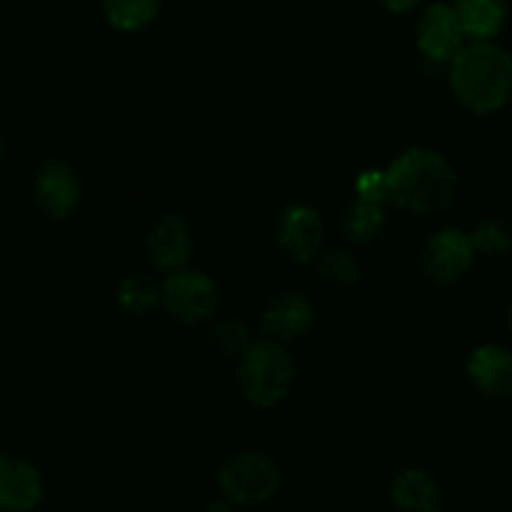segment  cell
Returning <instances> with one entry per match:
<instances>
[{
    "mask_svg": "<svg viewBox=\"0 0 512 512\" xmlns=\"http://www.w3.org/2000/svg\"><path fill=\"white\" fill-rule=\"evenodd\" d=\"M452 91L475 113H492L512 93V56L490 41H475L452 58Z\"/></svg>",
    "mask_w": 512,
    "mask_h": 512,
    "instance_id": "obj_1",
    "label": "cell"
},
{
    "mask_svg": "<svg viewBox=\"0 0 512 512\" xmlns=\"http://www.w3.org/2000/svg\"><path fill=\"white\" fill-rule=\"evenodd\" d=\"M384 174L390 186V199L402 209L430 214L447 209L455 201L457 176L435 151H405Z\"/></svg>",
    "mask_w": 512,
    "mask_h": 512,
    "instance_id": "obj_2",
    "label": "cell"
},
{
    "mask_svg": "<svg viewBox=\"0 0 512 512\" xmlns=\"http://www.w3.org/2000/svg\"><path fill=\"white\" fill-rule=\"evenodd\" d=\"M239 384L246 400L256 407H274L289 395L294 384V364L279 342L251 344L241 357Z\"/></svg>",
    "mask_w": 512,
    "mask_h": 512,
    "instance_id": "obj_3",
    "label": "cell"
},
{
    "mask_svg": "<svg viewBox=\"0 0 512 512\" xmlns=\"http://www.w3.org/2000/svg\"><path fill=\"white\" fill-rule=\"evenodd\" d=\"M282 472L267 455H239L219 472L221 492L236 505H259L279 490Z\"/></svg>",
    "mask_w": 512,
    "mask_h": 512,
    "instance_id": "obj_4",
    "label": "cell"
},
{
    "mask_svg": "<svg viewBox=\"0 0 512 512\" xmlns=\"http://www.w3.org/2000/svg\"><path fill=\"white\" fill-rule=\"evenodd\" d=\"M161 302L181 322H204L219 307V292L206 274L179 269L161 287Z\"/></svg>",
    "mask_w": 512,
    "mask_h": 512,
    "instance_id": "obj_5",
    "label": "cell"
},
{
    "mask_svg": "<svg viewBox=\"0 0 512 512\" xmlns=\"http://www.w3.org/2000/svg\"><path fill=\"white\" fill-rule=\"evenodd\" d=\"M465 43V31L457 18V11L445 3H435L422 13L417 23V46L422 56H427L435 63H445L462 51Z\"/></svg>",
    "mask_w": 512,
    "mask_h": 512,
    "instance_id": "obj_6",
    "label": "cell"
},
{
    "mask_svg": "<svg viewBox=\"0 0 512 512\" xmlns=\"http://www.w3.org/2000/svg\"><path fill=\"white\" fill-rule=\"evenodd\" d=\"M472 246L470 236L457 229H442L430 239L425 249V272L437 284H452L472 267Z\"/></svg>",
    "mask_w": 512,
    "mask_h": 512,
    "instance_id": "obj_7",
    "label": "cell"
},
{
    "mask_svg": "<svg viewBox=\"0 0 512 512\" xmlns=\"http://www.w3.org/2000/svg\"><path fill=\"white\" fill-rule=\"evenodd\" d=\"M191 251H194V239H191L189 224L181 216H164L161 221H156L146 239L149 262L166 272H179L181 267H186Z\"/></svg>",
    "mask_w": 512,
    "mask_h": 512,
    "instance_id": "obj_8",
    "label": "cell"
},
{
    "mask_svg": "<svg viewBox=\"0 0 512 512\" xmlns=\"http://www.w3.org/2000/svg\"><path fill=\"white\" fill-rule=\"evenodd\" d=\"M277 236L289 256H294L299 262H309V259L319 256V249H322V219L309 206H289L279 219Z\"/></svg>",
    "mask_w": 512,
    "mask_h": 512,
    "instance_id": "obj_9",
    "label": "cell"
},
{
    "mask_svg": "<svg viewBox=\"0 0 512 512\" xmlns=\"http://www.w3.org/2000/svg\"><path fill=\"white\" fill-rule=\"evenodd\" d=\"M41 475L26 460L0 455V510L26 512L41 502Z\"/></svg>",
    "mask_w": 512,
    "mask_h": 512,
    "instance_id": "obj_10",
    "label": "cell"
},
{
    "mask_svg": "<svg viewBox=\"0 0 512 512\" xmlns=\"http://www.w3.org/2000/svg\"><path fill=\"white\" fill-rule=\"evenodd\" d=\"M38 204L53 216V219H66L76 209L81 199V181L78 174L63 161H48L38 171L36 179Z\"/></svg>",
    "mask_w": 512,
    "mask_h": 512,
    "instance_id": "obj_11",
    "label": "cell"
},
{
    "mask_svg": "<svg viewBox=\"0 0 512 512\" xmlns=\"http://www.w3.org/2000/svg\"><path fill=\"white\" fill-rule=\"evenodd\" d=\"M472 382L477 390L490 397H510L512 395V352L500 344H487L480 347L470 357L467 364Z\"/></svg>",
    "mask_w": 512,
    "mask_h": 512,
    "instance_id": "obj_12",
    "label": "cell"
},
{
    "mask_svg": "<svg viewBox=\"0 0 512 512\" xmlns=\"http://www.w3.org/2000/svg\"><path fill=\"white\" fill-rule=\"evenodd\" d=\"M312 322V304L302 294H282L264 312L262 329L267 337H272V342H287L307 332Z\"/></svg>",
    "mask_w": 512,
    "mask_h": 512,
    "instance_id": "obj_13",
    "label": "cell"
},
{
    "mask_svg": "<svg viewBox=\"0 0 512 512\" xmlns=\"http://www.w3.org/2000/svg\"><path fill=\"white\" fill-rule=\"evenodd\" d=\"M455 11L465 36L475 41H490L507 23V0H457Z\"/></svg>",
    "mask_w": 512,
    "mask_h": 512,
    "instance_id": "obj_14",
    "label": "cell"
},
{
    "mask_svg": "<svg viewBox=\"0 0 512 512\" xmlns=\"http://www.w3.org/2000/svg\"><path fill=\"white\" fill-rule=\"evenodd\" d=\"M392 500L405 512H440L442 492L427 472L405 470L392 485Z\"/></svg>",
    "mask_w": 512,
    "mask_h": 512,
    "instance_id": "obj_15",
    "label": "cell"
},
{
    "mask_svg": "<svg viewBox=\"0 0 512 512\" xmlns=\"http://www.w3.org/2000/svg\"><path fill=\"white\" fill-rule=\"evenodd\" d=\"M161 0H103V13L118 31H141L159 16Z\"/></svg>",
    "mask_w": 512,
    "mask_h": 512,
    "instance_id": "obj_16",
    "label": "cell"
},
{
    "mask_svg": "<svg viewBox=\"0 0 512 512\" xmlns=\"http://www.w3.org/2000/svg\"><path fill=\"white\" fill-rule=\"evenodd\" d=\"M384 209L382 204L357 199L344 214V234L352 241H369L382 231Z\"/></svg>",
    "mask_w": 512,
    "mask_h": 512,
    "instance_id": "obj_17",
    "label": "cell"
},
{
    "mask_svg": "<svg viewBox=\"0 0 512 512\" xmlns=\"http://www.w3.org/2000/svg\"><path fill=\"white\" fill-rule=\"evenodd\" d=\"M161 299V289L151 282L149 277H128L123 279L121 287H118V304H121L126 312H149L156 302Z\"/></svg>",
    "mask_w": 512,
    "mask_h": 512,
    "instance_id": "obj_18",
    "label": "cell"
},
{
    "mask_svg": "<svg viewBox=\"0 0 512 512\" xmlns=\"http://www.w3.org/2000/svg\"><path fill=\"white\" fill-rule=\"evenodd\" d=\"M470 241L472 246H475V251H480V254H505V251L512 249V229L505 221H482V224L472 231Z\"/></svg>",
    "mask_w": 512,
    "mask_h": 512,
    "instance_id": "obj_19",
    "label": "cell"
},
{
    "mask_svg": "<svg viewBox=\"0 0 512 512\" xmlns=\"http://www.w3.org/2000/svg\"><path fill=\"white\" fill-rule=\"evenodd\" d=\"M319 274H322L327 282L339 284V287H347V284L357 282L359 267L347 251H327V254L319 256Z\"/></svg>",
    "mask_w": 512,
    "mask_h": 512,
    "instance_id": "obj_20",
    "label": "cell"
},
{
    "mask_svg": "<svg viewBox=\"0 0 512 512\" xmlns=\"http://www.w3.org/2000/svg\"><path fill=\"white\" fill-rule=\"evenodd\" d=\"M216 342H219V347L224 349V352L241 354V357H244L246 349L251 347L246 327L241 322H234V319L219 324V329H216Z\"/></svg>",
    "mask_w": 512,
    "mask_h": 512,
    "instance_id": "obj_21",
    "label": "cell"
},
{
    "mask_svg": "<svg viewBox=\"0 0 512 512\" xmlns=\"http://www.w3.org/2000/svg\"><path fill=\"white\" fill-rule=\"evenodd\" d=\"M357 199L372 201V204H384V201L390 199L387 174H382V171H364L357 179Z\"/></svg>",
    "mask_w": 512,
    "mask_h": 512,
    "instance_id": "obj_22",
    "label": "cell"
},
{
    "mask_svg": "<svg viewBox=\"0 0 512 512\" xmlns=\"http://www.w3.org/2000/svg\"><path fill=\"white\" fill-rule=\"evenodd\" d=\"M379 3H382V6L392 13H405V11H410V8H415L420 0H379Z\"/></svg>",
    "mask_w": 512,
    "mask_h": 512,
    "instance_id": "obj_23",
    "label": "cell"
},
{
    "mask_svg": "<svg viewBox=\"0 0 512 512\" xmlns=\"http://www.w3.org/2000/svg\"><path fill=\"white\" fill-rule=\"evenodd\" d=\"M209 512H234V510H231L229 502H214V505L209 507Z\"/></svg>",
    "mask_w": 512,
    "mask_h": 512,
    "instance_id": "obj_24",
    "label": "cell"
},
{
    "mask_svg": "<svg viewBox=\"0 0 512 512\" xmlns=\"http://www.w3.org/2000/svg\"><path fill=\"white\" fill-rule=\"evenodd\" d=\"M0 159H3V139H0Z\"/></svg>",
    "mask_w": 512,
    "mask_h": 512,
    "instance_id": "obj_25",
    "label": "cell"
},
{
    "mask_svg": "<svg viewBox=\"0 0 512 512\" xmlns=\"http://www.w3.org/2000/svg\"><path fill=\"white\" fill-rule=\"evenodd\" d=\"M510 329H512V307H510Z\"/></svg>",
    "mask_w": 512,
    "mask_h": 512,
    "instance_id": "obj_26",
    "label": "cell"
}]
</instances>
